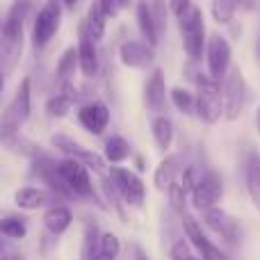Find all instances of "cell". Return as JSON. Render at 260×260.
<instances>
[{"label":"cell","instance_id":"obj_32","mask_svg":"<svg viewBox=\"0 0 260 260\" xmlns=\"http://www.w3.org/2000/svg\"><path fill=\"white\" fill-rule=\"evenodd\" d=\"M238 9H240V0H212L210 3V14L215 18V23H219V25L233 23Z\"/></svg>","mask_w":260,"mask_h":260},{"label":"cell","instance_id":"obj_10","mask_svg":"<svg viewBox=\"0 0 260 260\" xmlns=\"http://www.w3.org/2000/svg\"><path fill=\"white\" fill-rule=\"evenodd\" d=\"M30 18V0H14L9 12L3 18V27H0V39L9 46L21 48L23 32H25V23Z\"/></svg>","mask_w":260,"mask_h":260},{"label":"cell","instance_id":"obj_46","mask_svg":"<svg viewBox=\"0 0 260 260\" xmlns=\"http://www.w3.org/2000/svg\"><path fill=\"white\" fill-rule=\"evenodd\" d=\"M189 260H201V258H199V256H194V253H192V256H189Z\"/></svg>","mask_w":260,"mask_h":260},{"label":"cell","instance_id":"obj_6","mask_svg":"<svg viewBox=\"0 0 260 260\" xmlns=\"http://www.w3.org/2000/svg\"><path fill=\"white\" fill-rule=\"evenodd\" d=\"M62 25V0H46L32 21V48L44 50Z\"/></svg>","mask_w":260,"mask_h":260},{"label":"cell","instance_id":"obj_28","mask_svg":"<svg viewBox=\"0 0 260 260\" xmlns=\"http://www.w3.org/2000/svg\"><path fill=\"white\" fill-rule=\"evenodd\" d=\"M180 224H183V231H185V240L189 242V247H194L199 251V249L203 247V244L208 242L206 233H203V226L201 221L197 219V217H192L189 212H185V215H180Z\"/></svg>","mask_w":260,"mask_h":260},{"label":"cell","instance_id":"obj_30","mask_svg":"<svg viewBox=\"0 0 260 260\" xmlns=\"http://www.w3.org/2000/svg\"><path fill=\"white\" fill-rule=\"evenodd\" d=\"M0 235L9 240H23L27 235V219L21 215L0 217Z\"/></svg>","mask_w":260,"mask_h":260},{"label":"cell","instance_id":"obj_39","mask_svg":"<svg viewBox=\"0 0 260 260\" xmlns=\"http://www.w3.org/2000/svg\"><path fill=\"white\" fill-rule=\"evenodd\" d=\"M133 256H135V260H151V258H148V253L144 251L142 247H135L133 249Z\"/></svg>","mask_w":260,"mask_h":260},{"label":"cell","instance_id":"obj_44","mask_svg":"<svg viewBox=\"0 0 260 260\" xmlns=\"http://www.w3.org/2000/svg\"><path fill=\"white\" fill-rule=\"evenodd\" d=\"M256 128H258V133H260V105H258V112H256Z\"/></svg>","mask_w":260,"mask_h":260},{"label":"cell","instance_id":"obj_45","mask_svg":"<svg viewBox=\"0 0 260 260\" xmlns=\"http://www.w3.org/2000/svg\"><path fill=\"white\" fill-rule=\"evenodd\" d=\"M3 87H5V76L0 73V94H3Z\"/></svg>","mask_w":260,"mask_h":260},{"label":"cell","instance_id":"obj_43","mask_svg":"<svg viewBox=\"0 0 260 260\" xmlns=\"http://www.w3.org/2000/svg\"><path fill=\"white\" fill-rule=\"evenodd\" d=\"M253 50H256V62L260 64V37H258V41H256V48H253Z\"/></svg>","mask_w":260,"mask_h":260},{"label":"cell","instance_id":"obj_40","mask_svg":"<svg viewBox=\"0 0 260 260\" xmlns=\"http://www.w3.org/2000/svg\"><path fill=\"white\" fill-rule=\"evenodd\" d=\"M256 0H240V9H247V12H251L253 7H256Z\"/></svg>","mask_w":260,"mask_h":260},{"label":"cell","instance_id":"obj_8","mask_svg":"<svg viewBox=\"0 0 260 260\" xmlns=\"http://www.w3.org/2000/svg\"><path fill=\"white\" fill-rule=\"evenodd\" d=\"M50 144H53V148H57L64 157H71V160L82 162V165H85L89 171H94V174H99V176L108 174V162H105V157L99 155L94 148L82 146L80 142H76V139L69 137V135H64V133L53 135V137H50Z\"/></svg>","mask_w":260,"mask_h":260},{"label":"cell","instance_id":"obj_47","mask_svg":"<svg viewBox=\"0 0 260 260\" xmlns=\"http://www.w3.org/2000/svg\"><path fill=\"white\" fill-rule=\"evenodd\" d=\"M0 256H3V240H0Z\"/></svg>","mask_w":260,"mask_h":260},{"label":"cell","instance_id":"obj_21","mask_svg":"<svg viewBox=\"0 0 260 260\" xmlns=\"http://www.w3.org/2000/svg\"><path fill=\"white\" fill-rule=\"evenodd\" d=\"M244 185H247V194L251 199L253 208L260 212V153L256 148H249L244 153Z\"/></svg>","mask_w":260,"mask_h":260},{"label":"cell","instance_id":"obj_24","mask_svg":"<svg viewBox=\"0 0 260 260\" xmlns=\"http://www.w3.org/2000/svg\"><path fill=\"white\" fill-rule=\"evenodd\" d=\"M108 14L103 12V7H101L99 0H91L89 9H87V18H85V25L87 30H89V35L94 37V41L99 44V41H103L105 32H108Z\"/></svg>","mask_w":260,"mask_h":260},{"label":"cell","instance_id":"obj_5","mask_svg":"<svg viewBox=\"0 0 260 260\" xmlns=\"http://www.w3.org/2000/svg\"><path fill=\"white\" fill-rule=\"evenodd\" d=\"M221 101H224V119L235 121L242 117L249 101V87L240 69H231L221 78Z\"/></svg>","mask_w":260,"mask_h":260},{"label":"cell","instance_id":"obj_42","mask_svg":"<svg viewBox=\"0 0 260 260\" xmlns=\"http://www.w3.org/2000/svg\"><path fill=\"white\" fill-rule=\"evenodd\" d=\"M78 3H80V0H62V5H64L67 9H76Z\"/></svg>","mask_w":260,"mask_h":260},{"label":"cell","instance_id":"obj_13","mask_svg":"<svg viewBox=\"0 0 260 260\" xmlns=\"http://www.w3.org/2000/svg\"><path fill=\"white\" fill-rule=\"evenodd\" d=\"M76 117H78V123H80L82 130H87V133L94 135V137H101L110 126L112 112H110V108L105 103H101V101H89V103L78 108Z\"/></svg>","mask_w":260,"mask_h":260},{"label":"cell","instance_id":"obj_15","mask_svg":"<svg viewBox=\"0 0 260 260\" xmlns=\"http://www.w3.org/2000/svg\"><path fill=\"white\" fill-rule=\"evenodd\" d=\"M144 105L155 114H162L167 108V82H165V71L160 67L153 69L151 76L144 82Z\"/></svg>","mask_w":260,"mask_h":260},{"label":"cell","instance_id":"obj_4","mask_svg":"<svg viewBox=\"0 0 260 260\" xmlns=\"http://www.w3.org/2000/svg\"><path fill=\"white\" fill-rule=\"evenodd\" d=\"M178 30H180V41H183V50L192 62H199L206 53V41H208V32H206V18L203 12L192 5L183 16L178 18Z\"/></svg>","mask_w":260,"mask_h":260},{"label":"cell","instance_id":"obj_16","mask_svg":"<svg viewBox=\"0 0 260 260\" xmlns=\"http://www.w3.org/2000/svg\"><path fill=\"white\" fill-rule=\"evenodd\" d=\"M14 203H16V208H21V210L32 212V210H39V208H48V206H55V203H62V201H59L50 189L27 185V187H21L14 192Z\"/></svg>","mask_w":260,"mask_h":260},{"label":"cell","instance_id":"obj_18","mask_svg":"<svg viewBox=\"0 0 260 260\" xmlns=\"http://www.w3.org/2000/svg\"><path fill=\"white\" fill-rule=\"evenodd\" d=\"M78 99V91L73 87V82H64V85H57V91L46 101V114L50 119H64L71 108L76 105Z\"/></svg>","mask_w":260,"mask_h":260},{"label":"cell","instance_id":"obj_12","mask_svg":"<svg viewBox=\"0 0 260 260\" xmlns=\"http://www.w3.org/2000/svg\"><path fill=\"white\" fill-rule=\"evenodd\" d=\"M201 221L212 231V233L219 235L224 242L238 244L240 240H242V226H240V221L235 219L233 215H229L226 210H221L219 206L210 208V210H203Z\"/></svg>","mask_w":260,"mask_h":260},{"label":"cell","instance_id":"obj_38","mask_svg":"<svg viewBox=\"0 0 260 260\" xmlns=\"http://www.w3.org/2000/svg\"><path fill=\"white\" fill-rule=\"evenodd\" d=\"M192 5H194L192 0H169V12L174 14L176 18H180L189 7H192Z\"/></svg>","mask_w":260,"mask_h":260},{"label":"cell","instance_id":"obj_31","mask_svg":"<svg viewBox=\"0 0 260 260\" xmlns=\"http://www.w3.org/2000/svg\"><path fill=\"white\" fill-rule=\"evenodd\" d=\"M119 256H121V240H119L117 233L105 231V233L101 235L99 251H96L94 260H117Z\"/></svg>","mask_w":260,"mask_h":260},{"label":"cell","instance_id":"obj_17","mask_svg":"<svg viewBox=\"0 0 260 260\" xmlns=\"http://www.w3.org/2000/svg\"><path fill=\"white\" fill-rule=\"evenodd\" d=\"M119 59H121V64L128 69H148L153 62V48L146 41L128 39V41H123L121 48H119Z\"/></svg>","mask_w":260,"mask_h":260},{"label":"cell","instance_id":"obj_37","mask_svg":"<svg viewBox=\"0 0 260 260\" xmlns=\"http://www.w3.org/2000/svg\"><path fill=\"white\" fill-rule=\"evenodd\" d=\"M148 5H151L153 14H155L157 23H160V30L167 27V0H148Z\"/></svg>","mask_w":260,"mask_h":260},{"label":"cell","instance_id":"obj_36","mask_svg":"<svg viewBox=\"0 0 260 260\" xmlns=\"http://www.w3.org/2000/svg\"><path fill=\"white\" fill-rule=\"evenodd\" d=\"M199 258H201V260H229V256H226V253L221 251L217 244H212L210 240H208V242L199 249Z\"/></svg>","mask_w":260,"mask_h":260},{"label":"cell","instance_id":"obj_2","mask_svg":"<svg viewBox=\"0 0 260 260\" xmlns=\"http://www.w3.org/2000/svg\"><path fill=\"white\" fill-rule=\"evenodd\" d=\"M57 174L73 201H94L99 208H105V201L99 197V187L94 185L89 169L82 162L62 157V160H57Z\"/></svg>","mask_w":260,"mask_h":260},{"label":"cell","instance_id":"obj_23","mask_svg":"<svg viewBox=\"0 0 260 260\" xmlns=\"http://www.w3.org/2000/svg\"><path fill=\"white\" fill-rule=\"evenodd\" d=\"M151 135H153V142H155L157 151L167 153L171 148V144H174V123H171L169 117H165V114H155L151 121Z\"/></svg>","mask_w":260,"mask_h":260},{"label":"cell","instance_id":"obj_22","mask_svg":"<svg viewBox=\"0 0 260 260\" xmlns=\"http://www.w3.org/2000/svg\"><path fill=\"white\" fill-rule=\"evenodd\" d=\"M183 171L180 167V157L178 155H167L160 160V165L155 167V174H153V185H155L160 192H167L171 187V183H176Z\"/></svg>","mask_w":260,"mask_h":260},{"label":"cell","instance_id":"obj_26","mask_svg":"<svg viewBox=\"0 0 260 260\" xmlns=\"http://www.w3.org/2000/svg\"><path fill=\"white\" fill-rule=\"evenodd\" d=\"M78 48L76 46H69L57 59V67H55V80L57 85H64V82H71L73 76L78 71Z\"/></svg>","mask_w":260,"mask_h":260},{"label":"cell","instance_id":"obj_1","mask_svg":"<svg viewBox=\"0 0 260 260\" xmlns=\"http://www.w3.org/2000/svg\"><path fill=\"white\" fill-rule=\"evenodd\" d=\"M32 114V80L23 78L21 85L14 91V99L0 114V144L3 146H12L14 139L21 137V128L27 123Z\"/></svg>","mask_w":260,"mask_h":260},{"label":"cell","instance_id":"obj_41","mask_svg":"<svg viewBox=\"0 0 260 260\" xmlns=\"http://www.w3.org/2000/svg\"><path fill=\"white\" fill-rule=\"evenodd\" d=\"M0 260H25L23 256H18V253H3Z\"/></svg>","mask_w":260,"mask_h":260},{"label":"cell","instance_id":"obj_3","mask_svg":"<svg viewBox=\"0 0 260 260\" xmlns=\"http://www.w3.org/2000/svg\"><path fill=\"white\" fill-rule=\"evenodd\" d=\"M197 117L203 123H217L224 117V101H221V80L212 78L210 73H197Z\"/></svg>","mask_w":260,"mask_h":260},{"label":"cell","instance_id":"obj_27","mask_svg":"<svg viewBox=\"0 0 260 260\" xmlns=\"http://www.w3.org/2000/svg\"><path fill=\"white\" fill-rule=\"evenodd\" d=\"M101 229L94 219L85 221V231H82V244H80V260H94L96 251H99L101 242Z\"/></svg>","mask_w":260,"mask_h":260},{"label":"cell","instance_id":"obj_34","mask_svg":"<svg viewBox=\"0 0 260 260\" xmlns=\"http://www.w3.org/2000/svg\"><path fill=\"white\" fill-rule=\"evenodd\" d=\"M203 174H206V171H203V167L199 165V162H189L187 167H183V171H180V185L185 187V192L187 194L192 192L199 185V180L203 178Z\"/></svg>","mask_w":260,"mask_h":260},{"label":"cell","instance_id":"obj_19","mask_svg":"<svg viewBox=\"0 0 260 260\" xmlns=\"http://www.w3.org/2000/svg\"><path fill=\"white\" fill-rule=\"evenodd\" d=\"M41 224H44V231L53 238H59L62 233H67L73 224V210L69 206H62V203H55V206H48L41 217Z\"/></svg>","mask_w":260,"mask_h":260},{"label":"cell","instance_id":"obj_35","mask_svg":"<svg viewBox=\"0 0 260 260\" xmlns=\"http://www.w3.org/2000/svg\"><path fill=\"white\" fill-rule=\"evenodd\" d=\"M103 12L108 14V18H117L123 9H128L130 5H135L137 0H99Z\"/></svg>","mask_w":260,"mask_h":260},{"label":"cell","instance_id":"obj_33","mask_svg":"<svg viewBox=\"0 0 260 260\" xmlns=\"http://www.w3.org/2000/svg\"><path fill=\"white\" fill-rule=\"evenodd\" d=\"M167 197H169L171 210H174L178 217L187 212V192H185V187H183V185H180V180H176V183H171V187L167 189Z\"/></svg>","mask_w":260,"mask_h":260},{"label":"cell","instance_id":"obj_48","mask_svg":"<svg viewBox=\"0 0 260 260\" xmlns=\"http://www.w3.org/2000/svg\"><path fill=\"white\" fill-rule=\"evenodd\" d=\"M0 27H3V21H0Z\"/></svg>","mask_w":260,"mask_h":260},{"label":"cell","instance_id":"obj_29","mask_svg":"<svg viewBox=\"0 0 260 260\" xmlns=\"http://www.w3.org/2000/svg\"><path fill=\"white\" fill-rule=\"evenodd\" d=\"M169 99L180 114H197V94L187 87H171Z\"/></svg>","mask_w":260,"mask_h":260},{"label":"cell","instance_id":"obj_9","mask_svg":"<svg viewBox=\"0 0 260 260\" xmlns=\"http://www.w3.org/2000/svg\"><path fill=\"white\" fill-rule=\"evenodd\" d=\"M224 197V178H221L219 171L208 169L203 174V178L199 180V185L189 192V199H192V206L197 208L199 212L210 210Z\"/></svg>","mask_w":260,"mask_h":260},{"label":"cell","instance_id":"obj_11","mask_svg":"<svg viewBox=\"0 0 260 260\" xmlns=\"http://www.w3.org/2000/svg\"><path fill=\"white\" fill-rule=\"evenodd\" d=\"M231 59H233V48H231L229 39L221 35H210L206 41V64L208 73L217 80L231 71Z\"/></svg>","mask_w":260,"mask_h":260},{"label":"cell","instance_id":"obj_25","mask_svg":"<svg viewBox=\"0 0 260 260\" xmlns=\"http://www.w3.org/2000/svg\"><path fill=\"white\" fill-rule=\"evenodd\" d=\"M130 155H133V148H130V142L123 135H112V137H108L105 148H103V157L108 165H121Z\"/></svg>","mask_w":260,"mask_h":260},{"label":"cell","instance_id":"obj_20","mask_svg":"<svg viewBox=\"0 0 260 260\" xmlns=\"http://www.w3.org/2000/svg\"><path fill=\"white\" fill-rule=\"evenodd\" d=\"M135 16H137V27H139V32H142L144 41H146L151 48H155L157 41H160V23H157L148 0H137V3H135Z\"/></svg>","mask_w":260,"mask_h":260},{"label":"cell","instance_id":"obj_7","mask_svg":"<svg viewBox=\"0 0 260 260\" xmlns=\"http://www.w3.org/2000/svg\"><path fill=\"white\" fill-rule=\"evenodd\" d=\"M108 178L110 183L114 185L117 194L121 197L123 206L128 208H142L144 199H146V185L139 178V174H135L133 169H126V167L112 165L108 167Z\"/></svg>","mask_w":260,"mask_h":260},{"label":"cell","instance_id":"obj_14","mask_svg":"<svg viewBox=\"0 0 260 260\" xmlns=\"http://www.w3.org/2000/svg\"><path fill=\"white\" fill-rule=\"evenodd\" d=\"M78 67H80L82 76L85 78H94L99 73L101 67V57H99V46H96L94 37L89 35L85 21L78 27Z\"/></svg>","mask_w":260,"mask_h":260}]
</instances>
